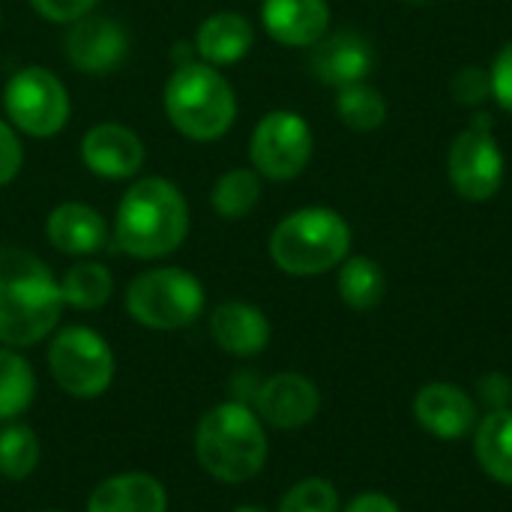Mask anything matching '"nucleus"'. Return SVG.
Here are the masks:
<instances>
[{"label": "nucleus", "mask_w": 512, "mask_h": 512, "mask_svg": "<svg viewBox=\"0 0 512 512\" xmlns=\"http://www.w3.org/2000/svg\"><path fill=\"white\" fill-rule=\"evenodd\" d=\"M63 309L51 267L21 246H0V345H39L60 324Z\"/></svg>", "instance_id": "nucleus-1"}, {"label": "nucleus", "mask_w": 512, "mask_h": 512, "mask_svg": "<svg viewBox=\"0 0 512 512\" xmlns=\"http://www.w3.org/2000/svg\"><path fill=\"white\" fill-rule=\"evenodd\" d=\"M189 234V204L177 183L144 177L132 183L114 213V246L138 261L168 258Z\"/></svg>", "instance_id": "nucleus-2"}, {"label": "nucleus", "mask_w": 512, "mask_h": 512, "mask_svg": "<svg viewBox=\"0 0 512 512\" xmlns=\"http://www.w3.org/2000/svg\"><path fill=\"white\" fill-rule=\"evenodd\" d=\"M195 459L219 483H246L267 462V435L258 414L243 402L210 408L195 429Z\"/></svg>", "instance_id": "nucleus-3"}, {"label": "nucleus", "mask_w": 512, "mask_h": 512, "mask_svg": "<svg viewBox=\"0 0 512 512\" xmlns=\"http://www.w3.org/2000/svg\"><path fill=\"white\" fill-rule=\"evenodd\" d=\"M171 126L189 141H216L237 120V96L228 78L210 63H180L162 93Z\"/></svg>", "instance_id": "nucleus-4"}, {"label": "nucleus", "mask_w": 512, "mask_h": 512, "mask_svg": "<svg viewBox=\"0 0 512 512\" xmlns=\"http://www.w3.org/2000/svg\"><path fill=\"white\" fill-rule=\"evenodd\" d=\"M348 249L351 228L330 207L294 210L270 234V258L288 276H321L342 264Z\"/></svg>", "instance_id": "nucleus-5"}, {"label": "nucleus", "mask_w": 512, "mask_h": 512, "mask_svg": "<svg viewBox=\"0 0 512 512\" xmlns=\"http://www.w3.org/2000/svg\"><path fill=\"white\" fill-rule=\"evenodd\" d=\"M207 294L195 273L183 267H153L126 288V312L147 330H183L204 312Z\"/></svg>", "instance_id": "nucleus-6"}, {"label": "nucleus", "mask_w": 512, "mask_h": 512, "mask_svg": "<svg viewBox=\"0 0 512 512\" xmlns=\"http://www.w3.org/2000/svg\"><path fill=\"white\" fill-rule=\"evenodd\" d=\"M48 372L63 393L96 399L114 381V351L96 330L72 324L51 339Z\"/></svg>", "instance_id": "nucleus-7"}, {"label": "nucleus", "mask_w": 512, "mask_h": 512, "mask_svg": "<svg viewBox=\"0 0 512 512\" xmlns=\"http://www.w3.org/2000/svg\"><path fill=\"white\" fill-rule=\"evenodd\" d=\"M3 111L30 138L57 135L72 114L66 84L45 66H21L3 87Z\"/></svg>", "instance_id": "nucleus-8"}, {"label": "nucleus", "mask_w": 512, "mask_h": 512, "mask_svg": "<svg viewBox=\"0 0 512 512\" xmlns=\"http://www.w3.org/2000/svg\"><path fill=\"white\" fill-rule=\"evenodd\" d=\"M315 138L309 123L294 111H270L258 120L252 141H249V159L252 168L276 183L294 180L306 171L312 162Z\"/></svg>", "instance_id": "nucleus-9"}, {"label": "nucleus", "mask_w": 512, "mask_h": 512, "mask_svg": "<svg viewBox=\"0 0 512 512\" xmlns=\"http://www.w3.org/2000/svg\"><path fill=\"white\" fill-rule=\"evenodd\" d=\"M447 174L465 201H489L498 195L504 183V153L495 141L489 114H477L474 123L456 135L447 156Z\"/></svg>", "instance_id": "nucleus-10"}, {"label": "nucleus", "mask_w": 512, "mask_h": 512, "mask_svg": "<svg viewBox=\"0 0 512 512\" xmlns=\"http://www.w3.org/2000/svg\"><path fill=\"white\" fill-rule=\"evenodd\" d=\"M66 60L84 75H111L129 57V33L111 15H84L66 33Z\"/></svg>", "instance_id": "nucleus-11"}, {"label": "nucleus", "mask_w": 512, "mask_h": 512, "mask_svg": "<svg viewBox=\"0 0 512 512\" xmlns=\"http://www.w3.org/2000/svg\"><path fill=\"white\" fill-rule=\"evenodd\" d=\"M252 405H255L252 411L258 414V420H264L273 429L291 432L315 420L321 408V393L300 372H279L258 387Z\"/></svg>", "instance_id": "nucleus-12"}, {"label": "nucleus", "mask_w": 512, "mask_h": 512, "mask_svg": "<svg viewBox=\"0 0 512 512\" xmlns=\"http://www.w3.org/2000/svg\"><path fill=\"white\" fill-rule=\"evenodd\" d=\"M144 159V141L123 123H96L81 138V162L96 177L129 180L141 171Z\"/></svg>", "instance_id": "nucleus-13"}, {"label": "nucleus", "mask_w": 512, "mask_h": 512, "mask_svg": "<svg viewBox=\"0 0 512 512\" xmlns=\"http://www.w3.org/2000/svg\"><path fill=\"white\" fill-rule=\"evenodd\" d=\"M309 66L318 81L342 90L360 84L369 75V69L375 66V51L372 42L357 30H339L312 45Z\"/></svg>", "instance_id": "nucleus-14"}, {"label": "nucleus", "mask_w": 512, "mask_h": 512, "mask_svg": "<svg viewBox=\"0 0 512 512\" xmlns=\"http://www.w3.org/2000/svg\"><path fill=\"white\" fill-rule=\"evenodd\" d=\"M264 30L288 48H312L327 36L330 3L327 0H264Z\"/></svg>", "instance_id": "nucleus-15"}, {"label": "nucleus", "mask_w": 512, "mask_h": 512, "mask_svg": "<svg viewBox=\"0 0 512 512\" xmlns=\"http://www.w3.org/2000/svg\"><path fill=\"white\" fill-rule=\"evenodd\" d=\"M45 237L48 243L63 255H93L108 243V225L102 213L81 201L57 204L45 219Z\"/></svg>", "instance_id": "nucleus-16"}, {"label": "nucleus", "mask_w": 512, "mask_h": 512, "mask_svg": "<svg viewBox=\"0 0 512 512\" xmlns=\"http://www.w3.org/2000/svg\"><path fill=\"white\" fill-rule=\"evenodd\" d=\"M210 336L231 357H255L270 342V321L252 303L225 300L210 315Z\"/></svg>", "instance_id": "nucleus-17"}, {"label": "nucleus", "mask_w": 512, "mask_h": 512, "mask_svg": "<svg viewBox=\"0 0 512 512\" xmlns=\"http://www.w3.org/2000/svg\"><path fill=\"white\" fill-rule=\"evenodd\" d=\"M414 417L435 438L456 441L465 438L477 423V408L465 390L453 384H429L414 399Z\"/></svg>", "instance_id": "nucleus-18"}, {"label": "nucleus", "mask_w": 512, "mask_h": 512, "mask_svg": "<svg viewBox=\"0 0 512 512\" xmlns=\"http://www.w3.org/2000/svg\"><path fill=\"white\" fill-rule=\"evenodd\" d=\"M87 512H168V492L150 474H117L90 492Z\"/></svg>", "instance_id": "nucleus-19"}, {"label": "nucleus", "mask_w": 512, "mask_h": 512, "mask_svg": "<svg viewBox=\"0 0 512 512\" xmlns=\"http://www.w3.org/2000/svg\"><path fill=\"white\" fill-rule=\"evenodd\" d=\"M255 45V30L240 12H213L198 24L195 51L210 66H231L243 60Z\"/></svg>", "instance_id": "nucleus-20"}, {"label": "nucleus", "mask_w": 512, "mask_h": 512, "mask_svg": "<svg viewBox=\"0 0 512 512\" xmlns=\"http://www.w3.org/2000/svg\"><path fill=\"white\" fill-rule=\"evenodd\" d=\"M63 303L78 312H96L102 309L114 294V276L99 261H78L72 264L60 279Z\"/></svg>", "instance_id": "nucleus-21"}, {"label": "nucleus", "mask_w": 512, "mask_h": 512, "mask_svg": "<svg viewBox=\"0 0 512 512\" xmlns=\"http://www.w3.org/2000/svg\"><path fill=\"white\" fill-rule=\"evenodd\" d=\"M477 459L483 465V471L504 483L512 486V411H492L480 429H477Z\"/></svg>", "instance_id": "nucleus-22"}, {"label": "nucleus", "mask_w": 512, "mask_h": 512, "mask_svg": "<svg viewBox=\"0 0 512 512\" xmlns=\"http://www.w3.org/2000/svg\"><path fill=\"white\" fill-rule=\"evenodd\" d=\"M387 294V279L384 270L363 255L345 258L342 270H339V297L345 306L357 309V312H369L375 309Z\"/></svg>", "instance_id": "nucleus-23"}, {"label": "nucleus", "mask_w": 512, "mask_h": 512, "mask_svg": "<svg viewBox=\"0 0 512 512\" xmlns=\"http://www.w3.org/2000/svg\"><path fill=\"white\" fill-rule=\"evenodd\" d=\"M261 201V174L255 168H231L210 189V207L222 219H246Z\"/></svg>", "instance_id": "nucleus-24"}, {"label": "nucleus", "mask_w": 512, "mask_h": 512, "mask_svg": "<svg viewBox=\"0 0 512 512\" xmlns=\"http://www.w3.org/2000/svg\"><path fill=\"white\" fill-rule=\"evenodd\" d=\"M36 396V375L15 348H0V423L21 417Z\"/></svg>", "instance_id": "nucleus-25"}, {"label": "nucleus", "mask_w": 512, "mask_h": 512, "mask_svg": "<svg viewBox=\"0 0 512 512\" xmlns=\"http://www.w3.org/2000/svg\"><path fill=\"white\" fill-rule=\"evenodd\" d=\"M42 459L39 438L24 423H6L0 429V477L6 480H27Z\"/></svg>", "instance_id": "nucleus-26"}, {"label": "nucleus", "mask_w": 512, "mask_h": 512, "mask_svg": "<svg viewBox=\"0 0 512 512\" xmlns=\"http://www.w3.org/2000/svg\"><path fill=\"white\" fill-rule=\"evenodd\" d=\"M336 111L342 117V123L354 132H372L378 126H384L387 120V102L384 96L369 87V84H351L342 87L336 96Z\"/></svg>", "instance_id": "nucleus-27"}, {"label": "nucleus", "mask_w": 512, "mask_h": 512, "mask_svg": "<svg viewBox=\"0 0 512 512\" xmlns=\"http://www.w3.org/2000/svg\"><path fill=\"white\" fill-rule=\"evenodd\" d=\"M279 512H339V495L333 483L312 477L288 489V495L279 504Z\"/></svg>", "instance_id": "nucleus-28"}, {"label": "nucleus", "mask_w": 512, "mask_h": 512, "mask_svg": "<svg viewBox=\"0 0 512 512\" xmlns=\"http://www.w3.org/2000/svg\"><path fill=\"white\" fill-rule=\"evenodd\" d=\"M450 93L459 105H483L492 99V75L480 66H465L453 75Z\"/></svg>", "instance_id": "nucleus-29"}, {"label": "nucleus", "mask_w": 512, "mask_h": 512, "mask_svg": "<svg viewBox=\"0 0 512 512\" xmlns=\"http://www.w3.org/2000/svg\"><path fill=\"white\" fill-rule=\"evenodd\" d=\"M99 0H30V6L54 24H72L96 9Z\"/></svg>", "instance_id": "nucleus-30"}, {"label": "nucleus", "mask_w": 512, "mask_h": 512, "mask_svg": "<svg viewBox=\"0 0 512 512\" xmlns=\"http://www.w3.org/2000/svg\"><path fill=\"white\" fill-rule=\"evenodd\" d=\"M21 165H24V147L18 141V132L6 120H0V186L12 183Z\"/></svg>", "instance_id": "nucleus-31"}, {"label": "nucleus", "mask_w": 512, "mask_h": 512, "mask_svg": "<svg viewBox=\"0 0 512 512\" xmlns=\"http://www.w3.org/2000/svg\"><path fill=\"white\" fill-rule=\"evenodd\" d=\"M489 75H492V96H495V102L512 114V42H507L498 51Z\"/></svg>", "instance_id": "nucleus-32"}, {"label": "nucleus", "mask_w": 512, "mask_h": 512, "mask_svg": "<svg viewBox=\"0 0 512 512\" xmlns=\"http://www.w3.org/2000/svg\"><path fill=\"white\" fill-rule=\"evenodd\" d=\"M480 393L489 405H495V411H504L512 396V381L504 375H489L480 381Z\"/></svg>", "instance_id": "nucleus-33"}, {"label": "nucleus", "mask_w": 512, "mask_h": 512, "mask_svg": "<svg viewBox=\"0 0 512 512\" xmlns=\"http://www.w3.org/2000/svg\"><path fill=\"white\" fill-rule=\"evenodd\" d=\"M345 512H399V507H396L393 498H387V495H381V492H363V495H357V498L348 504V510Z\"/></svg>", "instance_id": "nucleus-34"}, {"label": "nucleus", "mask_w": 512, "mask_h": 512, "mask_svg": "<svg viewBox=\"0 0 512 512\" xmlns=\"http://www.w3.org/2000/svg\"><path fill=\"white\" fill-rule=\"evenodd\" d=\"M234 512H267V510H261V507H237Z\"/></svg>", "instance_id": "nucleus-35"}, {"label": "nucleus", "mask_w": 512, "mask_h": 512, "mask_svg": "<svg viewBox=\"0 0 512 512\" xmlns=\"http://www.w3.org/2000/svg\"><path fill=\"white\" fill-rule=\"evenodd\" d=\"M408 3H429V0H408Z\"/></svg>", "instance_id": "nucleus-36"}, {"label": "nucleus", "mask_w": 512, "mask_h": 512, "mask_svg": "<svg viewBox=\"0 0 512 512\" xmlns=\"http://www.w3.org/2000/svg\"><path fill=\"white\" fill-rule=\"evenodd\" d=\"M42 512H66V510H42Z\"/></svg>", "instance_id": "nucleus-37"}, {"label": "nucleus", "mask_w": 512, "mask_h": 512, "mask_svg": "<svg viewBox=\"0 0 512 512\" xmlns=\"http://www.w3.org/2000/svg\"><path fill=\"white\" fill-rule=\"evenodd\" d=\"M0 24H3V12H0Z\"/></svg>", "instance_id": "nucleus-38"}]
</instances>
